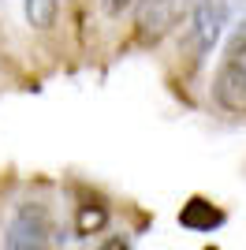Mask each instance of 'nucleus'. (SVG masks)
Returning a JSON list of instances; mask_svg holds the SVG:
<instances>
[{"instance_id":"nucleus-1","label":"nucleus","mask_w":246,"mask_h":250,"mask_svg":"<svg viewBox=\"0 0 246 250\" xmlns=\"http://www.w3.org/2000/svg\"><path fill=\"white\" fill-rule=\"evenodd\" d=\"M213 97L224 112L246 116V22L235 30L220 56V67L213 75Z\"/></svg>"},{"instance_id":"nucleus-2","label":"nucleus","mask_w":246,"mask_h":250,"mask_svg":"<svg viewBox=\"0 0 246 250\" xmlns=\"http://www.w3.org/2000/svg\"><path fill=\"white\" fill-rule=\"evenodd\" d=\"M239 4L243 0H194V8H190V15H194V26H190V52L194 56L190 60L194 63H202L213 52V45L220 42V34L231 22Z\"/></svg>"},{"instance_id":"nucleus-3","label":"nucleus","mask_w":246,"mask_h":250,"mask_svg":"<svg viewBox=\"0 0 246 250\" xmlns=\"http://www.w3.org/2000/svg\"><path fill=\"white\" fill-rule=\"evenodd\" d=\"M190 8H194V0H138V15H134L138 42L157 45L190 15Z\"/></svg>"},{"instance_id":"nucleus-4","label":"nucleus","mask_w":246,"mask_h":250,"mask_svg":"<svg viewBox=\"0 0 246 250\" xmlns=\"http://www.w3.org/2000/svg\"><path fill=\"white\" fill-rule=\"evenodd\" d=\"M60 235H56V220L45 206L38 202H26V206L15 209V217H11V228H8V247H56Z\"/></svg>"},{"instance_id":"nucleus-5","label":"nucleus","mask_w":246,"mask_h":250,"mask_svg":"<svg viewBox=\"0 0 246 250\" xmlns=\"http://www.w3.org/2000/svg\"><path fill=\"white\" fill-rule=\"evenodd\" d=\"M26 8V22L34 30H49L56 26V11H60V0H22Z\"/></svg>"},{"instance_id":"nucleus-6","label":"nucleus","mask_w":246,"mask_h":250,"mask_svg":"<svg viewBox=\"0 0 246 250\" xmlns=\"http://www.w3.org/2000/svg\"><path fill=\"white\" fill-rule=\"evenodd\" d=\"M220 220H224V217H220L209 202H202V198H194L190 206L183 209V224H186V228H198V231H209L213 224H220Z\"/></svg>"},{"instance_id":"nucleus-7","label":"nucleus","mask_w":246,"mask_h":250,"mask_svg":"<svg viewBox=\"0 0 246 250\" xmlns=\"http://www.w3.org/2000/svg\"><path fill=\"white\" fill-rule=\"evenodd\" d=\"M104 220H108V213H104L101 206H97V209L86 206V209L79 213V231H82V235H90V231H101V228H104Z\"/></svg>"},{"instance_id":"nucleus-8","label":"nucleus","mask_w":246,"mask_h":250,"mask_svg":"<svg viewBox=\"0 0 246 250\" xmlns=\"http://www.w3.org/2000/svg\"><path fill=\"white\" fill-rule=\"evenodd\" d=\"M131 4H134V0H108V8H112V11H123V8H131Z\"/></svg>"}]
</instances>
